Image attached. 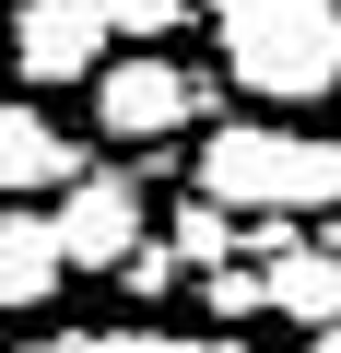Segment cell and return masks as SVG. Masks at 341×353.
I'll return each mask as SVG.
<instances>
[{
	"mask_svg": "<svg viewBox=\"0 0 341 353\" xmlns=\"http://www.w3.org/2000/svg\"><path fill=\"white\" fill-rule=\"evenodd\" d=\"M200 201L247 212V224H306V212H341V141L318 130H282V118H212V141L189 153Z\"/></svg>",
	"mask_w": 341,
	"mask_h": 353,
	"instance_id": "1",
	"label": "cell"
},
{
	"mask_svg": "<svg viewBox=\"0 0 341 353\" xmlns=\"http://www.w3.org/2000/svg\"><path fill=\"white\" fill-rule=\"evenodd\" d=\"M224 83H247L259 106H318L341 94V0H200Z\"/></svg>",
	"mask_w": 341,
	"mask_h": 353,
	"instance_id": "2",
	"label": "cell"
},
{
	"mask_svg": "<svg viewBox=\"0 0 341 353\" xmlns=\"http://www.w3.org/2000/svg\"><path fill=\"white\" fill-rule=\"evenodd\" d=\"M189 118H212V83L189 59H165V48H130L94 71V130L106 141H177Z\"/></svg>",
	"mask_w": 341,
	"mask_h": 353,
	"instance_id": "3",
	"label": "cell"
},
{
	"mask_svg": "<svg viewBox=\"0 0 341 353\" xmlns=\"http://www.w3.org/2000/svg\"><path fill=\"white\" fill-rule=\"evenodd\" d=\"M48 224H59V259H71V271H130V248L153 236L141 176H130V165H83L71 189L48 201Z\"/></svg>",
	"mask_w": 341,
	"mask_h": 353,
	"instance_id": "4",
	"label": "cell"
},
{
	"mask_svg": "<svg viewBox=\"0 0 341 353\" xmlns=\"http://www.w3.org/2000/svg\"><path fill=\"white\" fill-rule=\"evenodd\" d=\"M106 48H118L106 0H24V12H12V71H24L36 94H48V83H94Z\"/></svg>",
	"mask_w": 341,
	"mask_h": 353,
	"instance_id": "5",
	"label": "cell"
},
{
	"mask_svg": "<svg viewBox=\"0 0 341 353\" xmlns=\"http://www.w3.org/2000/svg\"><path fill=\"white\" fill-rule=\"evenodd\" d=\"M83 165H94V153H83L48 106H0V201H24V189H48V201H59Z\"/></svg>",
	"mask_w": 341,
	"mask_h": 353,
	"instance_id": "6",
	"label": "cell"
},
{
	"mask_svg": "<svg viewBox=\"0 0 341 353\" xmlns=\"http://www.w3.org/2000/svg\"><path fill=\"white\" fill-rule=\"evenodd\" d=\"M59 283H71V259H59V224L48 212H0V318H36V306H59Z\"/></svg>",
	"mask_w": 341,
	"mask_h": 353,
	"instance_id": "7",
	"label": "cell"
},
{
	"mask_svg": "<svg viewBox=\"0 0 341 353\" xmlns=\"http://www.w3.org/2000/svg\"><path fill=\"white\" fill-rule=\"evenodd\" d=\"M259 283H271V318L282 330H329L341 318V248H318V236H282L259 259Z\"/></svg>",
	"mask_w": 341,
	"mask_h": 353,
	"instance_id": "8",
	"label": "cell"
},
{
	"mask_svg": "<svg viewBox=\"0 0 341 353\" xmlns=\"http://www.w3.org/2000/svg\"><path fill=\"white\" fill-rule=\"evenodd\" d=\"M24 353H247V341H212V330H48V341H24Z\"/></svg>",
	"mask_w": 341,
	"mask_h": 353,
	"instance_id": "9",
	"label": "cell"
},
{
	"mask_svg": "<svg viewBox=\"0 0 341 353\" xmlns=\"http://www.w3.org/2000/svg\"><path fill=\"white\" fill-rule=\"evenodd\" d=\"M165 248H177V259H200V271H224V259L247 248V212H224V201H189V212H177V236H165Z\"/></svg>",
	"mask_w": 341,
	"mask_h": 353,
	"instance_id": "10",
	"label": "cell"
},
{
	"mask_svg": "<svg viewBox=\"0 0 341 353\" xmlns=\"http://www.w3.org/2000/svg\"><path fill=\"white\" fill-rule=\"evenodd\" d=\"M189 12H200V0H106V24H118L130 48H153V36H177Z\"/></svg>",
	"mask_w": 341,
	"mask_h": 353,
	"instance_id": "11",
	"label": "cell"
},
{
	"mask_svg": "<svg viewBox=\"0 0 341 353\" xmlns=\"http://www.w3.org/2000/svg\"><path fill=\"white\" fill-rule=\"evenodd\" d=\"M212 318H271V283L224 259V271H212Z\"/></svg>",
	"mask_w": 341,
	"mask_h": 353,
	"instance_id": "12",
	"label": "cell"
},
{
	"mask_svg": "<svg viewBox=\"0 0 341 353\" xmlns=\"http://www.w3.org/2000/svg\"><path fill=\"white\" fill-rule=\"evenodd\" d=\"M306 353H341V318H329V330H306Z\"/></svg>",
	"mask_w": 341,
	"mask_h": 353,
	"instance_id": "13",
	"label": "cell"
},
{
	"mask_svg": "<svg viewBox=\"0 0 341 353\" xmlns=\"http://www.w3.org/2000/svg\"><path fill=\"white\" fill-rule=\"evenodd\" d=\"M0 71H12V36H0Z\"/></svg>",
	"mask_w": 341,
	"mask_h": 353,
	"instance_id": "14",
	"label": "cell"
},
{
	"mask_svg": "<svg viewBox=\"0 0 341 353\" xmlns=\"http://www.w3.org/2000/svg\"><path fill=\"white\" fill-rule=\"evenodd\" d=\"M329 248H341V212H329Z\"/></svg>",
	"mask_w": 341,
	"mask_h": 353,
	"instance_id": "15",
	"label": "cell"
}]
</instances>
